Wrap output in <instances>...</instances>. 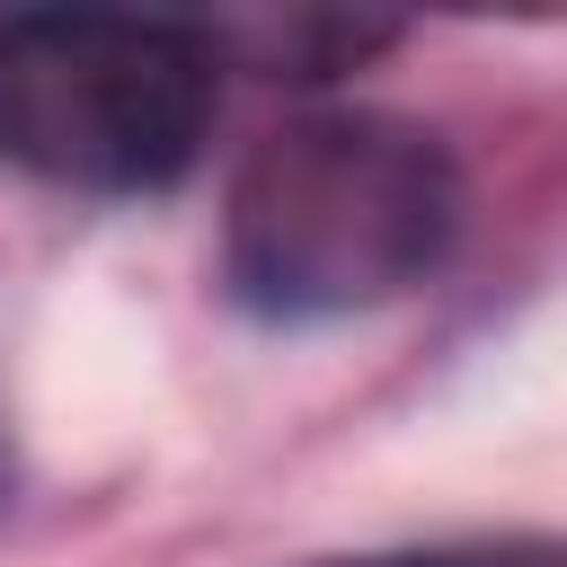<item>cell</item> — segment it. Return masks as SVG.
Segmentation results:
<instances>
[{
  "label": "cell",
  "mask_w": 567,
  "mask_h": 567,
  "mask_svg": "<svg viewBox=\"0 0 567 567\" xmlns=\"http://www.w3.org/2000/svg\"><path fill=\"white\" fill-rule=\"evenodd\" d=\"M443 133L381 106L275 124L221 195V284L257 319H346L416 292L461 239Z\"/></svg>",
  "instance_id": "cell-1"
},
{
  "label": "cell",
  "mask_w": 567,
  "mask_h": 567,
  "mask_svg": "<svg viewBox=\"0 0 567 567\" xmlns=\"http://www.w3.org/2000/svg\"><path fill=\"white\" fill-rule=\"evenodd\" d=\"M221 44L133 9H18L0 18V159L80 186L151 195L177 186L213 133Z\"/></svg>",
  "instance_id": "cell-2"
},
{
  "label": "cell",
  "mask_w": 567,
  "mask_h": 567,
  "mask_svg": "<svg viewBox=\"0 0 567 567\" xmlns=\"http://www.w3.org/2000/svg\"><path fill=\"white\" fill-rule=\"evenodd\" d=\"M301 567H567L558 540H434V549H363V558H301Z\"/></svg>",
  "instance_id": "cell-3"
},
{
  "label": "cell",
  "mask_w": 567,
  "mask_h": 567,
  "mask_svg": "<svg viewBox=\"0 0 567 567\" xmlns=\"http://www.w3.org/2000/svg\"><path fill=\"white\" fill-rule=\"evenodd\" d=\"M9 496H18V452H9V425H0V514H9Z\"/></svg>",
  "instance_id": "cell-4"
}]
</instances>
